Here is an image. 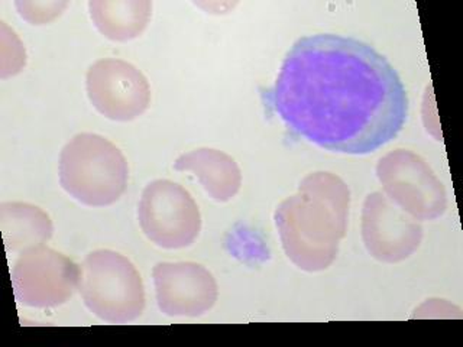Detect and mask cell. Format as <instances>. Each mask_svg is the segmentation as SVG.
I'll use <instances>...</instances> for the list:
<instances>
[{"label":"cell","mask_w":463,"mask_h":347,"mask_svg":"<svg viewBox=\"0 0 463 347\" xmlns=\"http://www.w3.org/2000/svg\"><path fill=\"white\" fill-rule=\"evenodd\" d=\"M174 170L194 174L204 192L219 202L233 199L242 185L238 163L224 152L200 148L178 156Z\"/></svg>","instance_id":"cell-11"},{"label":"cell","mask_w":463,"mask_h":347,"mask_svg":"<svg viewBox=\"0 0 463 347\" xmlns=\"http://www.w3.org/2000/svg\"><path fill=\"white\" fill-rule=\"evenodd\" d=\"M376 177L388 199L417 221L436 220L448 210L445 185L416 152H388L376 164Z\"/></svg>","instance_id":"cell-5"},{"label":"cell","mask_w":463,"mask_h":347,"mask_svg":"<svg viewBox=\"0 0 463 347\" xmlns=\"http://www.w3.org/2000/svg\"><path fill=\"white\" fill-rule=\"evenodd\" d=\"M77 288L86 307L115 324L135 322L145 308V288L135 265L113 250H96L79 267Z\"/></svg>","instance_id":"cell-4"},{"label":"cell","mask_w":463,"mask_h":347,"mask_svg":"<svg viewBox=\"0 0 463 347\" xmlns=\"http://www.w3.org/2000/svg\"><path fill=\"white\" fill-rule=\"evenodd\" d=\"M269 103L291 132L347 155L383 148L409 116V96L394 65L368 43L333 33L294 43Z\"/></svg>","instance_id":"cell-1"},{"label":"cell","mask_w":463,"mask_h":347,"mask_svg":"<svg viewBox=\"0 0 463 347\" xmlns=\"http://www.w3.org/2000/svg\"><path fill=\"white\" fill-rule=\"evenodd\" d=\"M6 204L2 206L11 214L12 221H4L5 242L7 249L18 250L43 245L52 235L50 217L38 207L29 204Z\"/></svg>","instance_id":"cell-13"},{"label":"cell","mask_w":463,"mask_h":347,"mask_svg":"<svg viewBox=\"0 0 463 347\" xmlns=\"http://www.w3.org/2000/svg\"><path fill=\"white\" fill-rule=\"evenodd\" d=\"M60 184L72 199L89 207H106L127 190L129 168L115 144L96 134H80L60 155Z\"/></svg>","instance_id":"cell-3"},{"label":"cell","mask_w":463,"mask_h":347,"mask_svg":"<svg viewBox=\"0 0 463 347\" xmlns=\"http://www.w3.org/2000/svg\"><path fill=\"white\" fill-rule=\"evenodd\" d=\"M361 230L369 255L383 264L409 259L423 242L421 224L380 192L364 202Z\"/></svg>","instance_id":"cell-8"},{"label":"cell","mask_w":463,"mask_h":347,"mask_svg":"<svg viewBox=\"0 0 463 347\" xmlns=\"http://www.w3.org/2000/svg\"><path fill=\"white\" fill-rule=\"evenodd\" d=\"M159 310L170 317H200L219 295L213 274L195 262H159L152 269Z\"/></svg>","instance_id":"cell-10"},{"label":"cell","mask_w":463,"mask_h":347,"mask_svg":"<svg viewBox=\"0 0 463 347\" xmlns=\"http://www.w3.org/2000/svg\"><path fill=\"white\" fill-rule=\"evenodd\" d=\"M149 2H91V19L109 40L129 41L144 33L151 18Z\"/></svg>","instance_id":"cell-12"},{"label":"cell","mask_w":463,"mask_h":347,"mask_svg":"<svg viewBox=\"0 0 463 347\" xmlns=\"http://www.w3.org/2000/svg\"><path fill=\"white\" fill-rule=\"evenodd\" d=\"M144 235L163 249L193 245L202 230V214L192 194L170 180L149 183L137 204Z\"/></svg>","instance_id":"cell-6"},{"label":"cell","mask_w":463,"mask_h":347,"mask_svg":"<svg viewBox=\"0 0 463 347\" xmlns=\"http://www.w3.org/2000/svg\"><path fill=\"white\" fill-rule=\"evenodd\" d=\"M87 94L101 115L118 122L137 119L151 103L148 80L135 65L100 60L87 72Z\"/></svg>","instance_id":"cell-9"},{"label":"cell","mask_w":463,"mask_h":347,"mask_svg":"<svg viewBox=\"0 0 463 347\" xmlns=\"http://www.w3.org/2000/svg\"><path fill=\"white\" fill-rule=\"evenodd\" d=\"M79 267L62 253L33 246L22 253L12 271L14 296L29 307L61 305L77 288Z\"/></svg>","instance_id":"cell-7"},{"label":"cell","mask_w":463,"mask_h":347,"mask_svg":"<svg viewBox=\"0 0 463 347\" xmlns=\"http://www.w3.org/2000/svg\"><path fill=\"white\" fill-rule=\"evenodd\" d=\"M351 192L342 178L310 174L298 192L275 211V224L287 257L307 272L325 271L336 259L346 235Z\"/></svg>","instance_id":"cell-2"}]
</instances>
